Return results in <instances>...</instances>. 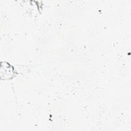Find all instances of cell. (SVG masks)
I'll return each mask as SVG.
<instances>
[{
	"label": "cell",
	"instance_id": "1",
	"mask_svg": "<svg viewBox=\"0 0 131 131\" xmlns=\"http://www.w3.org/2000/svg\"><path fill=\"white\" fill-rule=\"evenodd\" d=\"M1 62V78L9 79L12 76L13 77L14 73L13 67H11L9 63L6 62Z\"/></svg>",
	"mask_w": 131,
	"mask_h": 131
}]
</instances>
